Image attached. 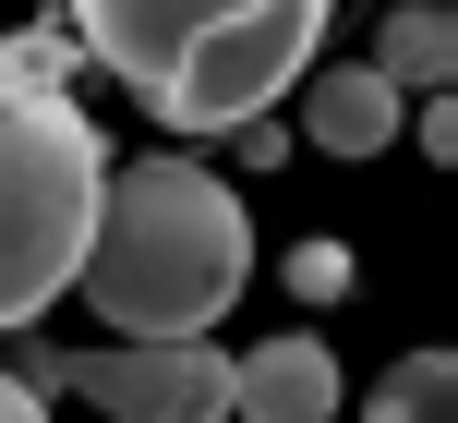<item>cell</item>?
<instances>
[{"instance_id": "obj_1", "label": "cell", "mask_w": 458, "mask_h": 423, "mask_svg": "<svg viewBox=\"0 0 458 423\" xmlns=\"http://www.w3.org/2000/svg\"><path fill=\"white\" fill-rule=\"evenodd\" d=\"M242 279H253V218L206 158H133L97 182L72 303L109 315V339H193L242 303Z\"/></svg>"}, {"instance_id": "obj_2", "label": "cell", "mask_w": 458, "mask_h": 423, "mask_svg": "<svg viewBox=\"0 0 458 423\" xmlns=\"http://www.w3.org/2000/svg\"><path fill=\"white\" fill-rule=\"evenodd\" d=\"M97 182H109L97 121L24 48H0V327H24L72 290L85 230H97Z\"/></svg>"}, {"instance_id": "obj_3", "label": "cell", "mask_w": 458, "mask_h": 423, "mask_svg": "<svg viewBox=\"0 0 458 423\" xmlns=\"http://www.w3.org/2000/svg\"><path fill=\"white\" fill-rule=\"evenodd\" d=\"M314 37H326V0H253V13H229L157 85V121L169 134H229V121L277 109V97L301 85V61H314Z\"/></svg>"}, {"instance_id": "obj_4", "label": "cell", "mask_w": 458, "mask_h": 423, "mask_svg": "<svg viewBox=\"0 0 458 423\" xmlns=\"http://www.w3.org/2000/svg\"><path fill=\"white\" fill-rule=\"evenodd\" d=\"M37 376L72 387V400H97L109 423H229V351H217V327H193V339H109V351L37 363Z\"/></svg>"}, {"instance_id": "obj_5", "label": "cell", "mask_w": 458, "mask_h": 423, "mask_svg": "<svg viewBox=\"0 0 458 423\" xmlns=\"http://www.w3.org/2000/svg\"><path fill=\"white\" fill-rule=\"evenodd\" d=\"M72 13H85V48L145 97V109H157V85L217 37L229 13H253V0H72Z\"/></svg>"}, {"instance_id": "obj_6", "label": "cell", "mask_w": 458, "mask_h": 423, "mask_svg": "<svg viewBox=\"0 0 458 423\" xmlns=\"http://www.w3.org/2000/svg\"><path fill=\"white\" fill-rule=\"evenodd\" d=\"M338 351H326L314 327L290 339H253V351H229V423H338Z\"/></svg>"}, {"instance_id": "obj_7", "label": "cell", "mask_w": 458, "mask_h": 423, "mask_svg": "<svg viewBox=\"0 0 458 423\" xmlns=\"http://www.w3.org/2000/svg\"><path fill=\"white\" fill-rule=\"evenodd\" d=\"M398 121H411V85H398V73H374V61L314 73V97H301V134H314L326 158H386Z\"/></svg>"}, {"instance_id": "obj_8", "label": "cell", "mask_w": 458, "mask_h": 423, "mask_svg": "<svg viewBox=\"0 0 458 423\" xmlns=\"http://www.w3.org/2000/svg\"><path fill=\"white\" fill-rule=\"evenodd\" d=\"M374 73H398V85H458V13L446 0H398V13H374Z\"/></svg>"}, {"instance_id": "obj_9", "label": "cell", "mask_w": 458, "mask_h": 423, "mask_svg": "<svg viewBox=\"0 0 458 423\" xmlns=\"http://www.w3.org/2000/svg\"><path fill=\"white\" fill-rule=\"evenodd\" d=\"M362 423H458V351H398L374 376Z\"/></svg>"}, {"instance_id": "obj_10", "label": "cell", "mask_w": 458, "mask_h": 423, "mask_svg": "<svg viewBox=\"0 0 458 423\" xmlns=\"http://www.w3.org/2000/svg\"><path fill=\"white\" fill-rule=\"evenodd\" d=\"M290 290H301V303H338V290H350V242H301V255H290Z\"/></svg>"}, {"instance_id": "obj_11", "label": "cell", "mask_w": 458, "mask_h": 423, "mask_svg": "<svg viewBox=\"0 0 458 423\" xmlns=\"http://www.w3.org/2000/svg\"><path fill=\"white\" fill-rule=\"evenodd\" d=\"M422 158L458 169V85H435V109H422Z\"/></svg>"}, {"instance_id": "obj_12", "label": "cell", "mask_w": 458, "mask_h": 423, "mask_svg": "<svg viewBox=\"0 0 458 423\" xmlns=\"http://www.w3.org/2000/svg\"><path fill=\"white\" fill-rule=\"evenodd\" d=\"M0 423H48V411H37V387H24V376H0Z\"/></svg>"}]
</instances>
